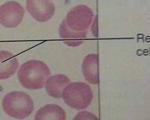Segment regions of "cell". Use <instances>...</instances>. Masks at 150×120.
I'll return each mask as SVG.
<instances>
[{"label": "cell", "instance_id": "obj_1", "mask_svg": "<svg viewBox=\"0 0 150 120\" xmlns=\"http://www.w3.org/2000/svg\"><path fill=\"white\" fill-rule=\"evenodd\" d=\"M50 74L51 72L46 63L41 60L32 59L24 62L20 67L17 78L24 88L36 90L45 87Z\"/></svg>", "mask_w": 150, "mask_h": 120}, {"label": "cell", "instance_id": "obj_4", "mask_svg": "<svg viewBox=\"0 0 150 120\" xmlns=\"http://www.w3.org/2000/svg\"><path fill=\"white\" fill-rule=\"evenodd\" d=\"M94 20V12L87 5H79L72 8L67 14L65 23L72 31H88Z\"/></svg>", "mask_w": 150, "mask_h": 120}, {"label": "cell", "instance_id": "obj_8", "mask_svg": "<svg viewBox=\"0 0 150 120\" xmlns=\"http://www.w3.org/2000/svg\"><path fill=\"white\" fill-rule=\"evenodd\" d=\"M88 31H72L66 25L65 19L62 21L59 28V34L63 43L69 47H76L83 44L86 38Z\"/></svg>", "mask_w": 150, "mask_h": 120}, {"label": "cell", "instance_id": "obj_3", "mask_svg": "<svg viewBox=\"0 0 150 120\" xmlns=\"http://www.w3.org/2000/svg\"><path fill=\"white\" fill-rule=\"evenodd\" d=\"M62 98L70 107L82 110L90 105L93 93L90 86L86 83L74 82L65 86L62 93Z\"/></svg>", "mask_w": 150, "mask_h": 120}, {"label": "cell", "instance_id": "obj_10", "mask_svg": "<svg viewBox=\"0 0 150 120\" xmlns=\"http://www.w3.org/2000/svg\"><path fill=\"white\" fill-rule=\"evenodd\" d=\"M70 78L64 74H55L47 78L45 83L46 92L50 97L54 98H62V93L68 83Z\"/></svg>", "mask_w": 150, "mask_h": 120}, {"label": "cell", "instance_id": "obj_6", "mask_svg": "<svg viewBox=\"0 0 150 120\" xmlns=\"http://www.w3.org/2000/svg\"><path fill=\"white\" fill-rule=\"evenodd\" d=\"M27 11L35 20L45 23L55 14V5L52 0H26Z\"/></svg>", "mask_w": 150, "mask_h": 120}, {"label": "cell", "instance_id": "obj_9", "mask_svg": "<svg viewBox=\"0 0 150 120\" xmlns=\"http://www.w3.org/2000/svg\"><path fill=\"white\" fill-rule=\"evenodd\" d=\"M19 68V61L10 51H0V80L8 79L14 75Z\"/></svg>", "mask_w": 150, "mask_h": 120}, {"label": "cell", "instance_id": "obj_11", "mask_svg": "<svg viewBox=\"0 0 150 120\" xmlns=\"http://www.w3.org/2000/svg\"><path fill=\"white\" fill-rule=\"evenodd\" d=\"M34 120H66V113L57 104H47L35 113Z\"/></svg>", "mask_w": 150, "mask_h": 120}, {"label": "cell", "instance_id": "obj_7", "mask_svg": "<svg viewBox=\"0 0 150 120\" xmlns=\"http://www.w3.org/2000/svg\"><path fill=\"white\" fill-rule=\"evenodd\" d=\"M82 73L86 80L92 85L99 83L98 56L96 53L86 56L82 63Z\"/></svg>", "mask_w": 150, "mask_h": 120}, {"label": "cell", "instance_id": "obj_2", "mask_svg": "<svg viewBox=\"0 0 150 120\" xmlns=\"http://www.w3.org/2000/svg\"><path fill=\"white\" fill-rule=\"evenodd\" d=\"M3 110L9 116L17 119H24L33 113L34 102L26 92L14 91L5 95L2 99Z\"/></svg>", "mask_w": 150, "mask_h": 120}, {"label": "cell", "instance_id": "obj_5", "mask_svg": "<svg viewBox=\"0 0 150 120\" xmlns=\"http://www.w3.org/2000/svg\"><path fill=\"white\" fill-rule=\"evenodd\" d=\"M25 10L19 2L9 1L0 6V24L5 28H16L23 20Z\"/></svg>", "mask_w": 150, "mask_h": 120}, {"label": "cell", "instance_id": "obj_12", "mask_svg": "<svg viewBox=\"0 0 150 120\" xmlns=\"http://www.w3.org/2000/svg\"><path fill=\"white\" fill-rule=\"evenodd\" d=\"M73 120H99L94 113L88 111H81L75 116Z\"/></svg>", "mask_w": 150, "mask_h": 120}]
</instances>
